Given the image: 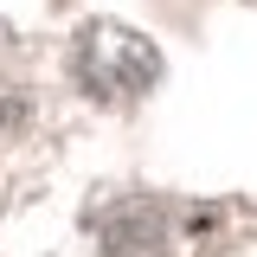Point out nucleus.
I'll use <instances>...</instances> for the list:
<instances>
[{"instance_id":"obj_2","label":"nucleus","mask_w":257,"mask_h":257,"mask_svg":"<svg viewBox=\"0 0 257 257\" xmlns=\"http://www.w3.org/2000/svg\"><path fill=\"white\" fill-rule=\"evenodd\" d=\"M96 238H103V257H167L174 251V219H167L161 199L128 193L96 219Z\"/></svg>"},{"instance_id":"obj_1","label":"nucleus","mask_w":257,"mask_h":257,"mask_svg":"<svg viewBox=\"0 0 257 257\" xmlns=\"http://www.w3.org/2000/svg\"><path fill=\"white\" fill-rule=\"evenodd\" d=\"M71 77L96 103H135L161 84V52L142 32H128L122 20H90L71 45Z\"/></svg>"}]
</instances>
